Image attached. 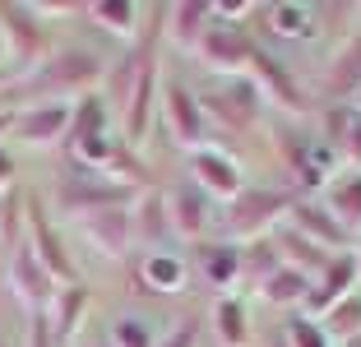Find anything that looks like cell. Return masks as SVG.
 <instances>
[{"label": "cell", "instance_id": "cell-18", "mask_svg": "<svg viewBox=\"0 0 361 347\" xmlns=\"http://www.w3.org/2000/svg\"><path fill=\"white\" fill-rule=\"evenodd\" d=\"M167 19H171V37H176V42L200 47L204 28L213 23V5H204V0H190V5H171Z\"/></svg>", "mask_w": 361, "mask_h": 347}, {"label": "cell", "instance_id": "cell-9", "mask_svg": "<svg viewBox=\"0 0 361 347\" xmlns=\"http://www.w3.org/2000/svg\"><path fill=\"white\" fill-rule=\"evenodd\" d=\"M167 126H171V135H176L180 144H200L204 139V106L185 84L167 88Z\"/></svg>", "mask_w": 361, "mask_h": 347}, {"label": "cell", "instance_id": "cell-16", "mask_svg": "<svg viewBox=\"0 0 361 347\" xmlns=\"http://www.w3.org/2000/svg\"><path fill=\"white\" fill-rule=\"evenodd\" d=\"M324 93H334V97L361 93V32L352 37L348 47H343L338 61H334V70L324 74Z\"/></svg>", "mask_w": 361, "mask_h": 347}, {"label": "cell", "instance_id": "cell-15", "mask_svg": "<svg viewBox=\"0 0 361 347\" xmlns=\"http://www.w3.org/2000/svg\"><path fill=\"white\" fill-rule=\"evenodd\" d=\"M204 102H209V111H213V116H223L227 126H236V130L255 121V88L241 84V79H236V84H227L223 93H209Z\"/></svg>", "mask_w": 361, "mask_h": 347}, {"label": "cell", "instance_id": "cell-24", "mask_svg": "<svg viewBox=\"0 0 361 347\" xmlns=\"http://www.w3.org/2000/svg\"><path fill=\"white\" fill-rule=\"evenodd\" d=\"M144 274H149L153 292H171V287H180V278H185V264H180V255H149V260H144Z\"/></svg>", "mask_w": 361, "mask_h": 347}, {"label": "cell", "instance_id": "cell-22", "mask_svg": "<svg viewBox=\"0 0 361 347\" xmlns=\"http://www.w3.org/2000/svg\"><path fill=\"white\" fill-rule=\"evenodd\" d=\"M306 292H310V278L306 274H297V269H287V264H278L274 274L264 278V296L269 301H306Z\"/></svg>", "mask_w": 361, "mask_h": 347}, {"label": "cell", "instance_id": "cell-27", "mask_svg": "<svg viewBox=\"0 0 361 347\" xmlns=\"http://www.w3.org/2000/svg\"><path fill=\"white\" fill-rule=\"evenodd\" d=\"M93 19L106 23L111 32H130L139 23V10L130 5V0H106V5H93Z\"/></svg>", "mask_w": 361, "mask_h": 347}, {"label": "cell", "instance_id": "cell-29", "mask_svg": "<svg viewBox=\"0 0 361 347\" xmlns=\"http://www.w3.org/2000/svg\"><path fill=\"white\" fill-rule=\"evenodd\" d=\"M255 65L264 70V79H269V84L278 88V97H287L292 106H306V97L297 93V84H292V74H283V65H278V61H269L264 51H255Z\"/></svg>", "mask_w": 361, "mask_h": 347}, {"label": "cell", "instance_id": "cell-5", "mask_svg": "<svg viewBox=\"0 0 361 347\" xmlns=\"http://www.w3.org/2000/svg\"><path fill=\"white\" fill-rule=\"evenodd\" d=\"M209 195H204L195 181H180L176 190L167 195V218H171V231H180V236H200L204 227H209Z\"/></svg>", "mask_w": 361, "mask_h": 347}, {"label": "cell", "instance_id": "cell-13", "mask_svg": "<svg viewBox=\"0 0 361 347\" xmlns=\"http://www.w3.org/2000/svg\"><path fill=\"white\" fill-rule=\"evenodd\" d=\"M278 250L292 260L287 269H297V274H324V269H329V260H334L324 245H315L310 236H301L297 227H283V231H278Z\"/></svg>", "mask_w": 361, "mask_h": 347}, {"label": "cell", "instance_id": "cell-8", "mask_svg": "<svg viewBox=\"0 0 361 347\" xmlns=\"http://www.w3.org/2000/svg\"><path fill=\"white\" fill-rule=\"evenodd\" d=\"M97 74H102V61H97V56H88V51H65V56H56V61L37 74V84H42V88H65V93H70V88L93 84Z\"/></svg>", "mask_w": 361, "mask_h": 347}, {"label": "cell", "instance_id": "cell-36", "mask_svg": "<svg viewBox=\"0 0 361 347\" xmlns=\"http://www.w3.org/2000/svg\"><path fill=\"white\" fill-rule=\"evenodd\" d=\"M14 176V158H10V148H0V185H10Z\"/></svg>", "mask_w": 361, "mask_h": 347}, {"label": "cell", "instance_id": "cell-33", "mask_svg": "<svg viewBox=\"0 0 361 347\" xmlns=\"http://www.w3.org/2000/svg\"><path fill=\"white\" fill-rule=\"evenodd\" d=\"M292 347H329V334L315 319H297L292 324Z\"/></svg>", "mask_w": 361, "mask_h": 347}, {"label": "cell", "instance_id": "cell-30", "mask_svg": "<svg viewBox=\"0 0 361 347\" xmlns=\"http://www.w3.org/2000/svg\"><path fill=\"white\" fill-rule=\"evenodd\" d=\"M139 218H144V222H135V227L144 231V236H167V231H171V218H167V200H162V195H153V200L144 204V209H139Z\"/></svg>", "mask_w": 361, "mask_h": 347}, {"label": "cell", "instance_id": "cell-42", "mask_svg": "<svg viewBox=\"0 0 361 347\" xmlns=\"http://www.w3.org/2000/svg\"><path fill=\"white\" fill-rule=\"evenodd\" d=\"M0 56H5V28H0Z\"/></svg>", "mask_w": 361, "mask_h": 347}, {"label": "cell", "instance_id": "cell-44", "mask_svg": "<svg viewBox=\"0 0 361 347\" xmlns=\"http://www.w3.org/2000/svg\"><path fill=\"white\" fill-rule=\"evenodd\" d=\"M0 347H10V343H0Z\"/></svg>", "mask_w": 361, "mask_h": 347}, {"label": "cell", "instance_id": "cell-7", "mask_svg": "<svg viewBox=\"0 0 361 347\" xmlns=\"http://www.w3.org/2000/svg\"><path fill=\"white\" fill-rule=\"evenodd\" d=\"M190 171H195V185L204 190V195H227V200H236L241 195V167H236L232 158H223V153H213V148H200L195 153V162H190Z\"/></svg>", "mask_w": 361, "mask_h": 347}, {"label": "cell", "instance_id": "cell-37", "mask_svg": "<svg viewBox=\"0 0 361 347\" xmlns=\"http://www.w3.org/2000/svg\"><path fill=\"white\" fill-rule=\"evenodd\" d=\"M47 343H51V338H47V319L37 315L32 319V347H47Z\"/></svg>", "mask_w": 361, "mask_h": 347}, {"label": "cell", "instance_id": "cell-40", "mask_svg": "<svg viewBox=\"0 0 361 347\" xmlns=\"http://www.w3.org/2000/svg\"><path fill=\"white\" fill-rule=\"evenodd\" d=\"M343 347H361V338H348V343H343Z\"/></svg>", "mask_w": 361, "mask_h": 347}, {"label": "cell", "instance_id": "cell-43", "mask_svg": "<svg viewBox=\"0 0 361 347\" xmlns=\"http://www.w3.org/2000/svg\"><path fill=\"white\" fill-rule=\"evenodd\" d=\"M357 102H361V93H357ZM357 111H361V106H357Z\"/></svg>", "mask_w": 361, "mask_h": 347}, {"label": "cell", "instance_id": "cell-35", "mask_svg": "<svg viewBox=\"0 0 361 347\" xmlns=\"http://www.w3.org/2000/svg\"><path fill=\"white\" fill-rule=\"evenodd\" d=\"M343 144H348V153L361 162V111H352V121H348V130H343Z\"/></svg>", "mask_w": 361, "mask_h": 347}, {"label": "cell", "instance_id": "cell-41", "mask_svg": "<svg viewBox=\"0 0 361 347\" xmlns=\"http://www.w3.org/2000/svg\"><path fill=\"white\" fill-rule=\"evenodd\" d=\"M0 84H10V70H0Z\"/></svg>", "mask_w": 361, "mask_h": 347}, {"label": "cell", "instance_id": "cell-19", "mask_svg": "<svg viewBox=\"0 0 361 347\" xmlns=\"http://www.w3.org/2000/svg\"><path fill=\"white\" fill-rule=\"evenodd\" d=\"M106 126V106L97 97H84L79 106H70V130H65V144H84V139L102 135Z\"/></svg>", "mask_w": 361, "mask_h": 347}, {"label": "cell", "instance_id": "cell-10", "mask_svg": "<svg viewBox=\"0 0 361 347\" xmlns=\"http://www.w3.org/2000/svg\"><path fill=\"white\" fill-rule=\"evenodd\" d=\"M61 204L75 213H97V209H126L130 185H102V181H75L70 190H61Z\"/></svg>", "mask_w": 361, "mask_h": 347}, {"label": "cell", "instance_id": "cell-3", "mask_svg": "<svg viewBox=\"0 0 361 347\" xmlns=\"http://www.w3.org/2000/svg\"><path fill=\"white\" fill-rule=\"evenodd\" d=\"M10 283H14V292H19L23 301H32L37 310L56 301V278L47 274V264L32 255L28 241H23L19 250H14V260H10Z\"/></svg>", "mask_w": 361, "mask_h": 347}, {"label": "cell", "instance_id": "cell-1", "mask_svg": "<svg viewBox=\"0 0 361 347\" xmlns=\"http://www.w3.org/2000/svg\"><path fill=\"white\" fill-rule=\"evenodd\" d=\"M292 209V200H287L283 190H241V195H236L232 200V209H227V227L232 231H250V236H255V231H264L269 222L278 218V213H287Z\"/></svg>", "mask_w": 361, "mask_h": 347}, {"label": "cell", "instance_id": "cell-34", "mask_svg": "<svg viewBox=\"0 0 361 347\" xmlns=\"http://www.w3.org/2000/svg\"><path fill=\"white\" fill-rule=\"evenodd\" d=\"M79 153H84L88 162H106V158H111V144H106V135H93V139L79 144Z\"/></svg>", "mask_w": 361, "mask_h": 347}, {"label": "cell", "instance_id": "cell-14", "mask_svg": "<svg viewBox=\"0 0 361 347\" xmlns=\"http://www.w3.org/2000/svg\"><path fill=\"white\" fill-rule=\"evenodd\" d=\"M84 231L93 236L97 245H106L111 255H121L126 241H130V231H135V218H130L126 209H97V213L84 218Z\"/></svg>", "mask_w": 361, "mask_h": 347}, {"label": "cell", "instance_id": "cell-20", "mask_svg": "<svg viewBox=\"0 0 361 347\" xmlns=\"http://www.w3.org/2000/svg\"><path fill=\"white\" fill-rule=\"evenodd\" d=\"M319 329L329 338H343V343H348V338H361V292L343 296L334 310H324V324Z\"/></svg>", "mask_w": 361, "mask_h": 347}, {"label": "cell", "instance_id": "cell-12", "mask_svg": "<svg viewBox=\"0 0 361 347\" xmlns=\"http://www.w3.org/2000/svg\"><path fill=\"white\" fill-rule=\"evenodd\" d=\"M32 255L47 264V274L51 278H75V264H70V255H65V245H61V236H56V227L42 218V213L32 209Z\"/></svg>", "mask_w": 361, "mask_h": 347}, {"label": "cell", "instance_id": "cell-38", "mask_svg": "<svg viewBox=\"0 0 361 347\" xmlns=\"http://www.w3.org/2000/svg\"><path fill=\"white\" fill-rule=\"evenodd\" d=\"M167 347H195V324H185V329H180V334L171 338Z\"/></svg>", "mask_w": 361, "mask_h": 347}, {"label": "cell", "instance_id": "cell-4", "mask_svg": "<svg viewBox=\"0 0 361 347\" xmlns=\"http://www.w3.org/2000/svg\"><path fill=\"white\" fill-rule=\"evenodd\" d=\"M65 130H70V102H42L14 116V135L23 144H56V139H65Z\"/></svg>", "mask_w": 361, "mask_h": 347}, {"label": "cell", "instance_id": "cell-17", "mask_svg": "<svg viewBox=\"0 0 361 347\" xmlns=\"http://www.w3.org/2000/svg\"><path fill=\"white\" fill-rule=\"evenodd\" d=\"M329 213H334V222H338L343 231L361 227V171L338 176L329 185Z\"/></svg>", "mask_w": 361, "mask_h": 347}, {"label": "cell", "instance_id": "cell-21", "mask_svg": "<svg viewBox=\"0 0 361 347\" xmlns=\"http://www.w3.org/2000/svg\"><path fill=\"white\" fill-rule=\"evenodd\" d=\"M213 324H218V338H223L227 347H245V329H250V319H245V305L236 301V296H227V301H218V310H213Z\"/></svg>", "mask_w": 361, "mask_h": 347}, {"label": "cell", "instance_id": "cell-6", "mask_svg": "<svg viewBox=\"0 0 361 347\" xmlns=\"http://www.w3.org/2000/svg\"><path fill=\"white\" fill-rule=\"evenodd\" d=\"M357 255H334L329 269L319 274V287L306 296V310L310 315H319V310H334V305L343 301V296H352V283H357Z\"/></svg>", "mask_w": 361, "mask_h": 347}, {"label": "cell", "instance_id": "cell-25", "mask_svg": "<svg viewBox=\"0 0 361 347\" xmlns=\"http://www.w3.org/2000/svg\"><path fill=\"white\" fill-rule=\"evenodd\" d=\"M236 274H241V255H236L232 245H213V250H204V278H209L213 287H227Z\"/></svg>", "mask_w": 361, "mask_h": 347}, {"label": "cell", "instance_id": "cell-31", "mask_svg": "<svg viewBox=\"0 0 361 347\" xmlns=\"http://www.w3.org/2000/svg\"><path fill=\"white\" fill-rule=\"evenodd\" d=\"M79 315H84V287H70L65 292V301H61V319H56V334H75V324H79Z\"/></svg>", "mask_w": 361, "mask_h": 347}, {"label": "cell", "instance_id": "cell-28", "mask_svg": "<svg viewBox=\"0 0 361 347\" xmlns=\"http://www.w3.org/2000/svg\"><path fill=\"white\" fill-rule=\"evenodd\" d=\"M111 347H153V329L144 324V319L126 315L111 324Z\"/></svg>", "mask_w": 361, "mask_h": 347}, {"label": "cell", "instance_id": "cell-23", "mask_svg": "<svg viewBox=\"0 0 361 347\" xmlns=\"http://www.w3.org/2000/svg\"><path fill=\"white\" fill-rule=\"evenodd\" d=\"M0 28H10V32H14V42H19L23 56H37V51H42V28H37V23H32L23 10L5 5V10H0Z\"/></svg>", "mask_w": 361, "mask_h": 347}, {"label": "cell", "instance_id": "cell-32", "mask_svg": "<svg viewBox=\"0 0 361 347\" xmlns=\"http://www.w3.org/2000/svg\"><path fill=\"white\" fill-rule=\"evenodd\" d=\"M241 269H250V274H259V278H269L278 269V255H274V245L269 241H259L250 255H241Z\"/></svg>", "mask_w": 361, "mask_h": 347}, {"label": "cell", "instance_id": "cell-11", "mask_svg": "<svg viewBox=\"0 0 361 347\" xmlns=\"http://www.w3.org/2000/svg\"><path fill=\"white\" fill-rule=\"evenodd\" d=\"M292 227L301 231V236H310L315 245H324V250H338V245H348V231L334 222L329 209H319V204H292Z\"/></svg>", "mask_w": 361, "mask_h": 347}, {"label": "cell", "instance_id": "cell-2", "mask_svg": "<svg viewBox=\"0 0 361 347\" xmlns=\"http://www.w3.org/2000/svg\"><path fill=\"white\" fill-rule=\"evenodd\" d=\"M200 51H204V61L218 65V70H241V65L255 61L259 47L250 42V32H245V28L213 19L209 28H204V37H200Z\"/></svg>", "mask_w": 361, "mask_h": 347}, {"label": "cell", "instance_id": "cell-26", "mask_svg": "<svg viewBox=\"0 0 361 347\" xmlns=\"http://www.w3.org/2000/svg\"><path fill=\"white\" fill-rule=\"evenodd\" d=\"M274 23L283 37H310L315 32V10H306V5H278Z\"/></svg>", "mask_w": 361, "mask_h": 347}, {"label": "cell", "instance_id": "cell-39", "mask_svg": "<svg viewBox=\"0 0 361 347\" xmlns=\"http://www.w3.org/2000/svg\"><path fill=\"white\" fill-rule=\"evenodd\" d=\"M10 130H14V111H0V139L10 135Z\"/></svg>", "mask_w": 361, "mask_h": 347}]
</instances>
